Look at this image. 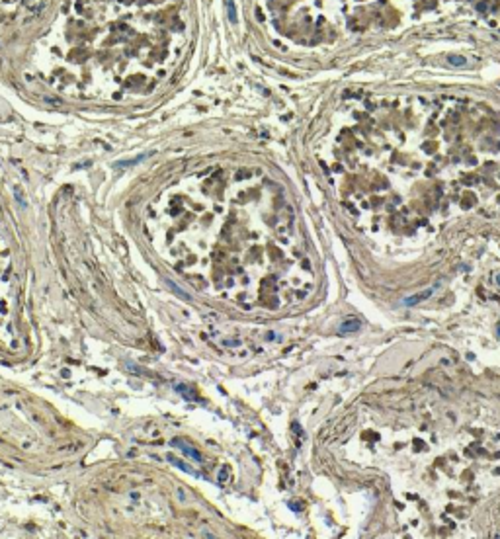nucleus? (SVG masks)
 Here are the masks:
<instances>
[{
    "instance_id": "3",
    "label": "nucleus",
    "mask_w": 500,
    "mask_h": 539,
    "mask_svg": "<svg viewBox=\"0 0 500 539\" xmlns=\"http://www.w3.org/2000/svg\"><path fill=\"white\" fill-rule=\"evenodd\" d=\"M436 287H438V285H436ZM436 287H428V289H424V291L416 293V295L404 299V301H402V305H418V303H422V301H426L428 297H432V293L436 291Z\"/></svg>"
},
{
    "instance_id": "6",
    "label": "nucleus",
    "mask_w": 500,
    "mask_h": 539,
    "mask_svg": "<svg viewBox=\"0 0 500 539\" xmlns=\"http://www.w3.org/2000/svg\"><path fill=\"white\" fill-rule=\"evenodd\" d=\"M493 277L497 279V283L500 285V271H495V273H493Z\"/></svg>"
},
{
    "instance_id": "1",
    "label": "nucleus",
    "mask_w": 500,
    "mask_h": 539,
    "mask_svg": "<svg viewBox=\"0 0 500 539\" xmlns=\"http://www.w3.org/2000/svg\"><path fill=\"white\" fill-rule=\"evenodd\" d=\"M362 328V321L358 319V317H348L346 321H342L340 323V326H338V334H350V332H356V330H360Z\"/></svg>"
},
{
    "instance_id": "2",
    "label": "nucleus",
    "mask_w": 500,
    "mask_h": 539,
    "mask_svg": "<svg viewBox=\"0 0 500 539\" xmlns=\"http://www.w3.org/2000/svg\"><path fill=\"white\" fill-rule=\"evenodd\" d=\"M172 446H174V448H178V449H182V451H184V455L192 457L194 461H201V459H203L201 455H200V451H198L196 448H192L190 444H186L184 440H174V442H172Z\"/></svg>"
},
{
    "instance_id": "4",
    "label": "nucleus",
    "mask_w": 500,
    "mask_h": 539,
    "mask_svg": "<svg viewBox=\"0 0 500 539\" xmlns=\"http://www.w3.org/2000/svg\"><path fill=\"white\" fill-rule=\"evenodd\" d=\"M168 461L172 463V465H176L178 469H182V471H186V473H192V475H198L190 465H186L184 461H180V459H176V457H172V455H168Z\"/></svg>"
},
{
    "instance_id": "5",
    "label": "nucleus",
    "mask_w": 500,
    "mask_h": 539,
    "mask_svg": "<svg viewBox=\"0 0 500 539\" xmlns=\"http://www.w3.org/2000/svg\"><path fill=\"white\" fill-rule=\"evenodd\" d=\"M143 159H147V155H141V157H137L135 161H121V162H117L115 166H133V164H137V162H141Z\"/></svg>"
}]
</instances>
